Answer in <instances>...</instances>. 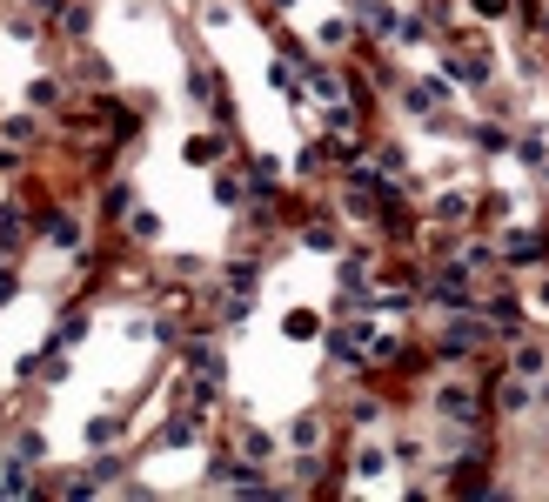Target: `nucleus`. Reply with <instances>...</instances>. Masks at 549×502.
Masks as SVG:
<instances>
[{"mask_svg": "<svg viewBox=\"0 0 549 502\" xmlns=\"http://www.w3.org/2000/svg\"><path fill=\"white\" fill-rule=\"evenodd\" d=\"M128 235L134 241H161V221H154L148 208H128Z\"/></svg>", "mask_w": 549, "mask_h": 502, "instance_id": "nucleus-26", "label": "nucleus"}, {"mask_svg": "<svg viewBox=\"0 0 549 502\" xmlns=\"http://www.w3.org/2000/svg\"><path fill=\"white\" fill-rule=\"evenodd\" d=\"M7 442H14V456H21V462H34V469L47 462V436H41V429H14Z\"/></svg>", "mask_w": 549, "mask_h": 502, "instance_id": "nucleus-21", "label": "nucleus"}, {"mask_svg": "<svg viewBox=\"0 0 549 502\" xmlns=\"http://www.w3.org/2000/svg\"><path fill=\"white\" fill-rule=\"evenodd\" d=\"M382 469H389V456H382V449H355V482L382 476Z\"/></svg>", "mask_w": 549, "mask_h": 502, "instance_id": "nucleus-27", "label": "nucleus"}, {"mask_svg": "<svg viewBox=\"0 0 549 502\" xmlns=\"http://www.w3.org/2000/svg\"><path fill=\"white\" fill-rule=\"evenodd\" d=\"M181 94H188V101H195V108H215V101H221V74H215V67H188V74H181Z\"/></svg>", "mask_w": 549, "mask_h": 502, "instance_id": "nucleus-10", "label": "nucleus"}, {"mask_svg": "<svg viewBox=\"0 0 549 502\" xmlns=\"http://www.w3.org/2000/svg\"><path fill=\"white\" fill-rule=\"evenodd\" d=\"M543 188H549V161H543Z\"/></svg>", "mask_w": 549, "mask_h": 502, "instance_id": "nucleus-30", "label": "nucleus"}, {"mask_svg": "<svg viewBox=\"0 0 549 502\" xmlns=\"http://www.w3.org/2000/svg\"><path fill=\"white\" fill-rule=\"evenodd\" d=\"M0 496H7V482H0Z\"/></svg>", "mask_w": 549, "mask_h": 502, "instance_id": "nucleus-32", "label": "nucleus"}, {"mask_svg": "<svg viewBox=\"0 0 549 502\" xmlns=\"http://www.w3.org/2000/svg\"><path fill=\"white\" fill-rule=\"evenodd\" d=\"M543 94H549V74H543Z\"/></svg>", "mask_w": 549, "mask_h": 502, "instance_id": "nucleus-31", "label": "nucleus"}, {"mask_svg": "<svg viewBox=\"0 0 549 502\" xmlns=\"http://www.w3.org/2000/svg\"><path fill=\"white\" fill-rule=\"evenodd\" d=\"M0 141H14V148H34V141H41V121H34V114H7V121H0Z\"/></svg>", "mask_w": 549, "mask_h": 502, "instance_id": "nucleus-17", "label": "nucleus"}, {"mask_svg": "<svg viewBox=\"0 0 549 502\" xmlns=\"http://www.w3.org/2000/svg\"><path fill=\"white\" fill-rule=\"evenodd\" d=\"M476 21H509V14H523V0H462Z\"/></svg>", "mask_w": 549, "mask_h": 502, "instance_id": "nucleus-24", "label": "nucleus"}, {"mask_svg": "<svg viewBox=\"0 0 549 502\" xmlns=\"http://www.w3.org/2000/svg\"><path fill=\"white\" fill-rule=\"evenodd\" d=\"M41 235L61 248V255H81V241H88V228H81V215L74 208H47L41 215Z\"/></svg>", "mask_w": 549, "mask_h": 502, "instance_id": "nucleus-6", "label": "nucleus"}, {"mask_svg": "<svg viewBox=\"0 0 549 502\" xmlns=\"http://www.w3.org/2000/svg\"><path fill=\"white\" fill-rule=\"evenodd\" d=\"M81 335H88V308H61V315H54V342H81Z\"/></svg>", "mask_w": 549, "mask_h": 502, "instance_id": "nucleus-20", "label": "nucleus"}, {"mask_svg": "<svg viewBox=\"0 0 549 502\" xmlns=\"http://www.w3.org/2000/svg\"><path fill=\"white\" fill-rule=\"evenodd\" d=\"M27 235H34V221H27V208H21V201H0V262H14Z\"/></svg>", "mask_w": 549, "mask_h": 502, "instance_id": "nucleus-9", "label": "nucleus"}, {"mask_svg": "<svg viewBox=\"0 0 549 502\" xmlns=\"http://www.w3.org/2000/svg\"><path fill=\"white\" fill-rule=\"evenodd\" d=\"M235 449H242L255 469H275V436H262V429H242V436H235Z\"/></svg>", "mask_w": 549, "mask_h": 502, "instance_id": "nucleus-14", "label": "nucleus"}, {"mask_svg": "<svg viewBox=\"0 0 549 502\" xmlns=\"http://www.w3.org/2000/svg\"><path fill=\"white\" fill-rule=\"evenodd\" d=\"M181 369L201 375V382H221V375H228V355H221V342L201 335V342H181Z\"/></svg>", "mask_w": 549, "mask_h": 502, "instance_id": "nucleus-7", "label": "nucleus"}, {"mask_svg": "<svg viewBox=\"0 0 549 502\" xmlns=\"http://www.w3.org/2000/svg\"><path fill=\"white\" fill-rule=\"evenodd\" d=\"M536 308H543V315H549V275H543V282H536Z\"/></svg>", "mask_w": 549, "mask_h": 502, "instance_id": "nucleus-29", "label": "nucleus"}, {"mask_svg": "<svg viewBox=\"0 0 549 502\" xmlns=\"http://www.w3.org/2000/svg\"><path fill=\"white\" fill-rule=\"evenodd\" d=\"M88 27H94V14H88V7H74V0H67V7H61V34H67L74 47H81V41H88Z\"/></svg>", "mask_w": 549, "mask_h": 502, "instance_id": "nucleus-22", "label": "nucleus"}, {"mask_svg": "<svg viewBox=\"0 0 549 502\" xmlns=\"http://www.w3.org/2000/svg\"><path fill=\"white\" fill-rule=\"evenodd\" d=\"M509 154H516L523 168H536V175H543V161H549V141H543V134H536V128H523V134H516V148H509Z\"/></svg>", "mask_w": 549, "mask_h": 502, "instance_id": "nucleus-16", "label": "nucleus"}, {"mask_svg": "<svg viewBox=\"0 0 549 502\" xmlns=\"http://www.w3.org/2000/svg\"><path fill=\"white\" fill-rule=\"evenodd\" d=\"M295 449H322V436H329V415H295Z\"/></svg>", "mask_w": 549, "mask_h": 502, "instance_id": "nucleus-19", "label": "nucleus"}, {"mask_svg": "<svg viewBox=\"0 0 549 502\" xmlns=\"http://www.w3.org/2000/svg\"><path fill=\"white\" fill-rule=\"evenodd\" d=\"M483 315H489V328H496V342H516V335H523V302H516V288H509V282H496V288H489V295H483Z\"/></svg>", "mask_w": 549, "mask_h": 502, "instance_id": "nucleus-4", "label": "nucleus"}, {"mask_svg": "<svg viewBox=\"0 0 549 502\" xmlns=\"http://www.w3.org/2000/svg\"><path fill=\"white\" fill-rule=\"evenodd\" d=\"M476 215H483V208L469 201V188H442V195H429V221H436V228H469Z\"/></svg>", "mask_w": 549, "mask_h": 502, "instance_id": "nucleus-5", "label": "nucleus"}, {"mask_svg": "<svg viewBox=\"0 0 549 502\" xmlns=\"http://www.w3.org/2000/svg\"><path fill=\"white\" fill-rule=\"evenodd\" d=\"M489 395L476 389V382H442L436 389V415H442V429L456 422V429H489V409H483Z\"/></svg>", "mask_w": 549, "mask_h": 502, "instance_id": "nucleus-2", "label": "nucleus"}, {"mask_svg": "<svg viewBox=\"0 0 549 502\" xmlns=\"http://www.w3.org/2000/svg\"><path fill=\"white\" fill-rule=\"evenodd\" d=\"M382 422H389L382 395H355V402H349V429H355V436H369V429H382Z\"/></svg>", "mask_w": 549, "mask_h": 502, "instance_id": "nucleus-13", "label": "nucleus"}, {"mask_svg": "<svg viewBox=\"0 0 549 502\" xmlns=\"http://www.w3.org/2000/svg\"><path fill=\"white\" fill-rule=\"evenodd\" d=\"M503 268H549V228H503Z\"/></svg>", "mask_w": 549, "mask_h": 502, "instance_id": "nucleus-3", "label": "nucleus"}, {"mask_svg": "<svg viewBox=\"0 0 549 502\" xmlns=\"http://www.w3.org/2000/svg\"><path fill=\"white\" fill-rule=\"evenodd\" d=\"M422 302L442 308V315L483 308V295H476V268H462V262H436L429 275H422Z\"/></svg>", "mask_w": 549, "mask_h": 502, "instance_id": "nucleus-1", "label": "nucleus"}, {"mask_svg": "<svg viewBox=\"0 0 549 502\" xmlns=\"http://www.w3.org/2000/svg\"><path fill=\"white\" fill-rule=\"evenodd\" d=\"M509 369L529 375V382H543V375H549V349H543V342H529V335H516V349H509Z\"/></svg>", "mask_w": 549, "mask_h": 502, "instance_id": "nucleus-11", "label": "nucleus"}, {"mask_svg": "<svg viewBox=\"0 0 549 502\" xmlns=\"http://www.w3.org/2000/svg\"><path fill=\"white\" fill-rule=\"evenodd\" d=\"M375 168H382V175H389V181H402V175H409V148H402V141H375Z\"/></svg>", "mask_w": 549, "mask_h": 502, "instance_id": "nucleus-15", "label": "nucleus"}, {"mask_svg": "<svg viewBox=\"0 0 549 502\" xmlns=\"http://www.w3.org/2000/svg\"><path fill=\"white\" fill-rule=\"evenodd\" d=\"M121 436H128V415H121V409H114V415H94V422H88V442H94V449H108V442H121Z\"/></svg>", "mask_w": 549, "mask_h": 502, "instance_id": "nucleus-18", "label": "nucleus"}, {"mask_svg": "<svg viewBox=\"0 0 549 502\" xmlns=\"http://www.w3.org/2000/svg\"><path fill=\"white\" fill-rule=\"evenodd\" d=\"M201 436H208V402H188V409L175 402V415H168L161 442H175V449H181V442H201Z\"/></svg>", "mask_w": 549, "mask_h": 502, "instance_id": "nucleus-8", "label": "nucleus"}, {"mask_svg": "<svg viewBox=\"0 0 549 502\" xmlns=\"http://www.w3.org/2000/svg\"><path fill=\"white\" fill-rule=\"evenodd\" d=\"M389 449H396V469H422V462H429V449H422V436H396Z\"/></svg>", "mask_w": 549, "mask_h": 502, "instance_id": "nucleus-25", "label": "nucleus"}, {"mask_svg": "<svg viewBox=\"0 0 549 502\" xmlns=\"http://www.w3.org/2000/svg\"><path fill=\"white\" fill-rule=\"evenodd\" d=\"M221 154H228L221 128H201V134H188V161H195V168H221Z\"/></svg>", "mask_w": 549, "mask_h": 502, "instance_id": "nucleus-12", "label": "nucleus"}, {"mask_svg": "<svg viewBox=\"0 0 549 502\" xmlns=\"http://www.w3.org/2000/svg\"><path fill=\"white\" fill-rule=\"evenodd\" d=\"M27 101H34V108H54V101H61V81H54V74H41V81L27 88Z\"/></svg>", "mask_w": 549, "mask_h": 502, "instance_id": "nucleus-28", "label": "nucleus"}, {"mask_svg": "<svg viewBox=\"0 0 549 502\" xmlns=\"http://www.w3.org/2000/svg\"><path fill=\"white\" fill-rule=\"evenodd\" d=\"M302 248H315V255H335V248H342V235H335L329 221H308V228H302Z\"/></svg>", "mask_w": 549, "mask_h": 502, "instance_id": "nucleus-23", "label": "nucleus"}, {"mask_svg": "<svg viewBox=\"0 0 549 502\" xmlns=\"http://www.w3.org/2000/svg\"><path fill=\"white\" fill-rule=\"evenodd\" d=\"M543 429H549V415H543Z\"/></svg>", "mask_w": 549, "mask_h": 502, "instance_id": "nucleus-33", "label": "nucleus"}]
</instances>
